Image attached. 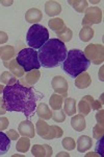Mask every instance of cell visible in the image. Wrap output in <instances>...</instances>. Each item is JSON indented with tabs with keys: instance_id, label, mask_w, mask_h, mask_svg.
<instances>
[{
	"instance_id": "27",
	"label": "cell",
	"mask_w": 104,
	"mask_h": 157,
	"mask_svg": "<svg viewBox=\"0 0 104 157\" xmlns=\"http://www.w3.org/2000/svg\"><path fill=\"white\" fill-rule=\"evenodd\" d=\"M32 154L34 156H46V152H45V146L35 145L32 147Z\"/></svg>"
},
{
	"instance_id": "21",
	"label": "cell",
	"mask_w": 104,
	"mask_h": 157,
	"mask_svg": "<svg viewBox=\"0 0 104 157\" xmlns=\"http://www.w3.org/2000/svg\"><path fill=\"white\" fill-rule=\"evenodd\" d=\"M29 146H30V143H29V139L27 137H22L19 139L18 141L17 146H16V149L19 152H22V153H25V152L28 151L29 149Z\"/></svg>"
},
{
	"instance_id": "19",
	"label": "cell",
	"mask_w": 104,
	"mask_h": 157,
	"mask_svg": "<svg viewBox=\"0 0 104 157\" xmlns=\"http://www.w3.org/2000/svg\"><path fill=\"white\" fill-rule=\"evenodd\" d=\"M63 95H58V94H53L50 98V107H51L53 110H59L62 108L63 105Z\"/></svg>"
},
{
	"instance_id": "13",
	"label": "cell",
	"mask_w": 104,
	"mask_h": 157,
	"mask_svg": "<svg viewBox=\"0 0 104 157\" xmlns=\"http://www.w3.org/2000/svg\"><path fill=\"white\" fill-rule=\"evenodd\" d=\"M9 148H11V138L7 136V134L0 131V156L6 154Z\"/></svg>"
},
{
	"instance_id": "9",
	"label": "cell",
	"mask_w": 104,
	"mask_h": 157,
	"mask_svg": "<svg viewBox=\"0 0 104 157\" xmlns=\"http://www.w3.org/2000/svg\"><path fill=\"white\" fill-rule=\"evenodd\" d=\"M71 126L77 132H81L87 128V123H85L84 116L82 114H78L72 117L71 120Z\"/></svg>"
},
{
	"instance_id": "14",
	"label": "cell",
	"mask_w": 104,
	"mask_h": 157,
	"mask_svg": "<svg viewBox=\"0 0 104 157\" xmlns=\"http://www.w3.org/2000/svg\"><path fill=\"white\" fill-rule=\"evenodd\" d=\"M91 84V78L88 75V72H82L76 78L75 80V85L77 88L83 89V88H87L88 86H90Z\"/></svg>"
},
{
	"instance_id": "20",
	"label": "cell",
	"mask_w": 104,
	"mask_h": 157,
	"mask_svg": "<svg viewBox=\"0 0 104 157\" xmlns=\"http://www.w3.org/2000/svg\"><path fill=\"white\" fill-rule=\"evenodd\" d=\"M14 55H15L14 47H12V46L0 47V57L2 58V60L3 61L11 59V58L14 57Z\"/></svg>"
},
{
	"instance_id": "11",
	"label": "cell",
	"mask_w": 104,
	"mask_h": 157,
	"mask_svg": "<svg viewBox=\"0 0 104 157\" xmlns=\"http://www.w3.org/2000/svg\"><path fill=\"white\" fill-rule=\"evenodd\" d=\"M42 12L38 9H30L25 14V20L32 24H38V22L42 20Z\"/></svg>"
},
{
	"instance_id": "33",
	"label": "cell",
	"mask_w": 104,
	"mask_h": 157,
	"mask_svg": "<svg viewBox=\"0 0 104 157\" xmlns=\"http://www.w3.org/2000/svg\"><path fill=\"white\" fill-rule=\"evenodd\" d=\"M45 147H46L47 149V152H46V156H51L52 155V149L50 148L48 145H45Z\"/></svg>"
},
{
	"instance_id": "24",
	"label": "cell",
	"mask_w": 104,
	"mask_h": 157,
	"mask_svg": "<svg viewBox=\"0 0 104 157\" xmlns=\"http://www.w3.org/2000/svg\"><path fill=\"white\" fill-rule=\"evenodd\" d=\"M40 78V71L39 70H31V71H29L28 75H26V81L29 83L30 85L34 84V83L38 82V80H39Z\"/></svg>"
},
{
	"instance_id": "18",
	"label": "cell",
	"mask_w": 104,
	"mask_h": 157,
	"mask_svg": "<svg viewBox=\"0 0 104 157\" xmlns=\"http://www.w3.org/2000/svg\"><path fill=\"white\" fill-rule=\"evenodd\" d=\"M37 128H38V133H39V135L42 136L43 138L45 137V139H46L48 134H49V131H50L49 126H48L45 121L40 120L37 124Z\"/></svg>"
},
{
	"instance_id": "5",
	"label": "cell",
	"mask_w": 104,
	"mask_h": 157,
	"mask_svg": "<svg viewBox=\"0 0 104 157\" xmlns=\"http://www.w3.org/2000/svg\"><path fill=\"white\" fill-rule=\"evenodd\" d=\"M16 61L26 72H29L31 70H39L41 68L38 52L30 47L20 50L19 54L17 55Z\"/></svg>"
},
{
	"instance_id": "23",
	"label": "cell",
	"mask_w": 104,
	"mask_h": 157,
	"mask_svg": "<svg viewBox=\"0 0 104 157\" xmlns=\"http://www.w3.org/2000/svg\"><path fill=\"white\" fill-rule=\"evenodd\" d=\"M49 26L52 30L58 32V30L62 29L60 27H64V22H63V20L59 18H54L49 21Z\"/></svg>"
},
{
	"instance_id": "26",
	"label": "cell",
	"mask_w": 104,
	"mask_h": 157,
	"mask_svg": "<svg viewBox=\"0 0 104 157\" xmlns=\"http://www.w3.org/2000/svg\"><path fill=\"white\" fill-rule=\"evenodd\" d=\"M90 110H91L90 105L85 102L84 98H82V100L80 101V103H79V112L83 116H84V115H88V113H90Z\"/></svg>"
},
{
	"instance_id": "4",
	"label": "cell",
	"mask_w": 104,
	"mask_h": 157,
	"mask_svg": "<svg viewBox=\"0 0 104 157\" xmlns=\"http://www.w3.org/2000/svg\"><path fill=\"white\" fill-rule=\"evenodd\" d=\"M49 40V32L41 24H34L29 27L26 35V43L30 48L40 49Z\"/></svg>"
},
{
	"instance_id": "10",
	"label": "cell",
	"mask_w": 104,
	"mask_h": 157,
	"mask_svg": "<svg viewBox=\"0 0 104 157\" xmlns=\"http://www.w3.org/2000/svg\"><path fill=\"white\" fill-rule=\"evenodd\" d=\"M76 147H77L78 152H80V153H83V152L88 151V149L92 148V138L88 137L87 135L79 136L77 139Z\"/></svg>"
},
{
	"instance_id": "7",
	"label": "cell",
	"mask_w": 104,
	"mask_h": 157,
	"mask_svg": "<svg viewBox=\"0 0 104 157\" xmlns=\"http://www.w3.org/2000/svg\"><path fill=\"white\" fill-rule=\"evenodd\" d=\"M52 87L54 91L56 93H59L63 97H67V92H68V83L67 81L65 80L64 77H60V75H57V77H54L51 82Z\"/></svg>"
},
{
	"instance_id": "28",
	"label": "cell",
	"mask_w": 104,
	"mask_h": 157,
	"mask_svg": "<svg viewBox=\"0 0 104 157\" xmlns=\"http://www.w3.org/2000/svg\"><path fill=\"white\" fill-rule=\"evenodd\" d=\"M52 117H53V120L55 121H57V123H63L66 118V113L64 110H62V109H59L58 111L55 110V112L53 113Z\"/></svg>"
},
{
	"instance_id": "12",
	"label": "cell",
	"mask_w": 104,
	"mask_h": 157,
	"mask_svg": "<svg viewBox=\"0 0 104 157\" xmlns=\"http://www.w3.org/2000/svg\"><path fill=\"white\" fill-rule=\"evenodd\" d=\"M45 12L48 16H56L62 12V6L56 1H47L45 4Z\"/></svg>"
},
{
	"instance_id": "2",
	"label": "cell",
	"mask_w": 104,
	"mask_h": 157,
	"mask_svg": "<svg viewBox=\"0 0 104 157\" xmlns=\"http://www.w3.org/2000/svg\"><path fill=\"white\" fill-rule=\"evenodd\" d=\"M67 47L59 39H49L38 50L41 66L44 68H55L63 64L67 57Z\"/></svg>"
},
{
	"instance_id": "32",
	"label": "cell",
	"mask_w": 104,
	"mask_h": 157,
	"mask_svg": "<svg viewBox=\"0 0 104 157\" xmlns=\"http://www.w3.org/2000/svg\"><path fill=\"white\" fill-rule=\"evenodd\" d=\"M102 145H103V138H101L100 140L97 143V147H96V151L100 153V155L103 154V151H102Z\"/></svg>"
},
{
	"instance_id": "8",
	"label": "cell",
	"mask_w": 104,
	"mask_h": 157,
	"mask_svg": "<svg viewBox=\"0 0 104 157\" xmlns=\"http://www.w3.org/2000/svg\"><path fill=\"white\" fill-rule=\"evenodd\" d=\"M19 133L25 137H34V127L29 121H22L19 125Z\"/></svg>"
},
{
	"instance_id": "25",
	"label": "cell",
	"mask_w": 104,
	"mask_h": 157,
	"mask_svg": "<svg viewBox=\"0 0 104 157\" xmlns=\"http://www.w3.org/2000/svg\"><path fill=\"white\" fill-rule=\"evenodd\" d=\"M62 145L63 147L68 151H71V150H74L75 147H76V144H75V140L71 137H66L63 139L62 141Z\"/></svg>"
},
{
	"instance_id": "17",
	"label": "cell",
	"mask_w": 104,
	"mask_h": 157,
	"mask_svg": "<svg viewBox=\"0 0 104 157\" xmlns=\"http://www.w3.org/2000/svg\"><path fill=\"white\" fill-rule=\"evenodd\" d=\"M94 37V29L91 26H83L79 33V38L81 41L88 42Z\"/></svg>"
},
{
	"instance_id": "16",
	"label": "cell",
	"mask_w": 104,
	"mask_h": 157,
	"mask_svg": "<svg viewBox=\"0 0 104 157\" xmlns=\"http://www.w3.org/2000/svg\"><path fill=\"white\" fill-rule=\"evenodd\" d=\"M37 113L41 118H44V120H49L50 117H52L51 111H50V109L48 108L46 104H40L38 106Z\"/></svg>"
},
{
	"instance_id": "30",
	"label": "cell",
	"mask_w": 104,
	"mask_h": 157,
	"mask_svg": "<svg viewBox=\"0 0 104 157\" xmlns=\"http://www.w3.org/2000/svg\"><path fill=\"white\" fill-rule=\"evenodd\" d=\"M7 136L11 138V140H17L19 138V134H18L15 130H9L7 132Z\"/></svg>"
},
{
	"instance_id": "31",
	"label": "cell",
	"mask_w": 104,
	"mask_h": 157,
	"mask_svg": "<svg viewBox=\"0 0 104 157\" xmlns=\"http://www.w3.org/2000/svg\"><path fill=\"white\" fill-rule=\"evenodd\" d=\"M7 40H9V36H7L6 33L0 32V44H4Z\"/></svg>"
},
{
	"instance_id": "6",
	"label": "cell",
	"mask_w": 104,
	"mask_h": 157,
	"mask_svg": "<svg viewBox=\"0 0 104 157\" xmlns=\"http://www.w3.org/2000/svg\"><path fill=\"white\" fill-rule=\"evenodd\" d=\"M102 12L99 7H91L85 12V18L83 19L82 24H97L101 22Z\"/></svg>"
},
{
	"instance_id": "15",
	"label": "cell",
	"mask_w": 104,
	"mask_h": 157,
	"mask_svg": "<svg viewBox=\"0 0 104 157\" xmlns=\"http://www.w3.org/2000/svg\"><path fill=\"white\" fill-rule=\"evenodd\" d=\"M65 113L68 116H73L76 112V101L72 98H68L65 100Z\"/></svg>"
},
{
	"instance_id": "35",
	"label": "cell",
	"mask_w": 104,
	"mask_h": 157,
	"mask_svg": "<svg viewBox=\"0 0 104 157\" xmlns=\"http://www.w3.org/2000/svg\"><path fill=\"white\" fill-rule=\"evenodd\" d=\"M3 88H4V86L0 85V92H3Z\"/></svg>"
},
{
	"instance_id": "29",
	"label": "cell",
	"mask_w": 104,
	"mask_h": 157,
	"mask_svg": "<svg viewBox=\"0 0 104 157\" xmlns=\"http://www.w3.org/2000/svg\"><path fill=\"white\" fill-rule=\"evenodd\" d=\"M14 78H15L14 75H12L9 71H5L1 75L0 81H1L2 83H5V84H7V85H11V83L14 82Z\"/></svg>"
},
{
	"instance_id": "3",
	"label": "cell",
	"mask_w": 104,
	"mask_h": 157,
	"mask_svg": "<svg viewBox=\"0 0 104 157\" xmlns=\"http://www.w3.org/2000/svg\"><path fill=\"white\" fill-rule=\"evenodd\" d=\"M91 63L82 50L71 49L67 52V57L63 62V69L71 78H76L80 73L88 70Z\"/></svg>"
},
{
	"instance_id": "34",
	"label": "cell",
	"mask_w": 104,
	"mask_h": 157,
	"mask_svg": "<svg viewBox=\"0 0 104 157\" xmlns=\"http://www.w3.org/2000/svg\"><path fill=\"white\" fill-rule=\"evenodd\" d=\"M58 156H67V157H69V154L68 153H65V152H60L59 154H57V157Z\"/></svg>"
},
{
	"instance_id": "1",
	"label": "cell",
	"mask_w": 104,
	"mask_h": 157,
	"mask_svg": "<svg viewBox=\"0 0 104 157\" xmlns=\"http://www.w3.org/2000/svg\"><path fill=\"white\" fill-rule=\"evenodd\" d=\"M2 101L6 111L23 113L27 121L31 115H34L37 110L35 92L30 87L21 85L18 81L3 88Z\"/></svg>"
},
{
	"instance_id": "22",
	"label": "cell",
	"mask_w": 104,
	"mask_h": 157,
	"mask_svg": "<svg viewBox=\"0 0 104 157\" xmlns=\"http://www.w3.org/2000/svg\"><path fill=\"white\" fill-rule=\"evenodd\" d=\"M69 3L78 13H83L84 10L88 7V1H69Z\"/></svg>"
}]
</instances>
